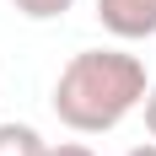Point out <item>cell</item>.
I'll use <instances>...</instances> for the list:
<instances>
[{
  "label": "cell",
  "instance_id": "obj_7",
  "mask_svg": "<svg viewBox=\"0 0 156 156\" xmlns=\"http://www.w3.org/2000/svg\"><path fill=\"white\" fill-rule=\"evenodd\" d=\"M129 156H156V140H151V145H135Z\"/></svg>",
  "mask_w": 156,
  "mask_h": 156
},
{
  "label": "cell",
  "instance_id": "obj_5",
  "mask_svg": "<svg viewBox=\"0 0 156 156\" xmlns=\"http://www.w3.org/2000/svg\"><path fill=\"white\" fill-rule=\"evenodd\" d=\"M48 156H97V151L81 145V140H65V145H48Z\"/></svg>",
  "mask_w": 156,
  "mask_h": 156
},
{
  "label": "cell",
  "instance_id": "obj_4",
  "mask_svg": "<svg viewBox=\"0 0 156 156\" xmlns=\"http://www.w3.org/2000/svg\"><path fill=\"white\" fill-rule=\"evenodd\" d=\"M16 16H27V22H54V16H65L76 0H11Z\"/></svg>",
  "mask_w": 156,
  "mask_h": 156
},
{
  "label": "cell",
  "instance_id": "obj_6",
  "mask_svg": "<svg viewBox=\"0 0 156 156\" xmlns=\"http://www.w3.org/2000/svg\"><path fill=\"white\" fill-rule=\"evenodd\" d=\"M145 129H151V140H156V86L145 92Z\"/></svg>",
  "mask_w": 156,
  "mask_h": 156
},
{
  "label": "cell",
  "instance_id": "obj_2",
  "mask_svg": "<svg viewBox=\"0 0 156 156\" xmlns=\"http://www.w3.org/2000/svg\"><path fill=\"white\" fill-rule=\"evenodd\" d=\"M97 22H102V32L124 38V43L151 38L156 32V0H97Z\"/></svg>",
  "mask_w": 156,
  "mask_h": 156
},
{
  "label": "cell",
  "instance_id": "obj_1",
  "mask_svg": "<svg viewBox=\"0 0 156 156\" xmlns=\"http://www.w3.org/2000/svg\"><path fill=\"white\" fill-rule=\"evenodd\" d=\"M145 65L124 48H81L54 81V113L76 135H108L145 108Z\"/></svg>",
  "mask_w": 156,
  "mask_h": 156
},
{
  "label": "cell",
  "instance_id": "obj_3",
  "mask_svg": "<svg viewBox=\"0 0 156 156\" xmlns=\"http://www.w3.org/2000/svg\"><path fill=\"white\" fill-rule=\"evenodd\" d=\"M0 156H48V140L32 124H0Z\"/></svg>",
  "mask_w": 156,
  "mask_h": 156
}]
</instances>
